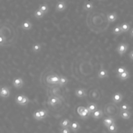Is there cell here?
<instances>
[{"label":"cell","instance_id":"36","mask_svg":"<svg viewBox=\"0 0 133 133\" xmlns=\"http://www.w3.org/2000/svg\"><path fill=\"white\" fill-rule=\"evenodd\" d=\"M6 42V38L4 36H3V35H1V42H0V44H1V45L2 46L3 45V43H5Z\"/></svg>","mask_w":133,"mask_h":133},{"label":"cell","instance_id":"28","mask_svg":"<svg viewBox=\"0 0 133 133\" xmlns=\"http://www.w3.org/2000/svg\"><path fill=\"white\" fill-rule=\"evenodd\" d=\"M33 118H34L35 120H36V121H42V117H41V114H40L39 110H37L33 112Z\"/></svg>","mask_w":133,"mask_h":133},{"label":"cell","instance_id":"35","mask_svg":"<svg viewBox=\"0 0 133 133\" xmlns=\"http://www.w3.org/2000/svg\"><path fill=\"white\" fill-rule=\"evenodd\" d=\"M84 108H85V107H83V106H79L77 107V112L78 113V114H79L81 112H82L84 110Z\"/></svg>","mask_w":133,"mask_h":133},{"label":"cell","instance_id":"13","mask_svg":"<svg viewBox=\"0 0 133 133\" xmlns=\"http://www.w3.org/2000/svg\"><path fill=\"white\" fill-rule=\"evenodd\" d=\"M102 123H103V124L104 125V126H105L106 127H107L109 126H110V125H111L112 124L115 123V119L111 116L105 117L103 118Z\"/></svg>","mask_w":133,"mask_h":133},{"label":"cell","instance_id":"2","mask_svg":"<svg viewBox=\"0 0 133 133\" xmlns=\"http://www.w3.org/2000/svg\"><path fill=\"white\" fill-rule=\"evenodd\" d=\"M60 76L57 74L49 75L46 77V81L48 83L51 84H58L59 83Z\"/></svg>","mask_w":133,"mask_h":133},{"label":"cell","instance_id":"19","mask_svg":"<svg viewBox=\"0 0 133 133\" xmlns=\"http://www.w3.org/2000/svg\"><path fill=\"white\" fill-rule=\"evenodd\" d=\"M112 33L115 35H119L123 33L121 26V24H117L113 28L112 30Z\"/></svg>","mask_w":133,"mask_h":133},{"label":"cell","instance_id":"9","mask_svg":"<svg viewBox=\"0 0 133 133\" xmlns=\"http://www.w3.org/2000/svg\"><path fill=\"white\" fill-rule=\"evenodd\" d=\"M116 76L117 78H118L120 81H124L130 78V73L128 70L119 74H116Z\"/></svg>","mask_w":133,"mask_h":133},{"label":"cell","instance_id":"39","mask_svg":"<svg viewBox=\"0 0 133 133\" xmlns=\"http://www.w3.org/2000/svg\"><path fill=\"white\" fill-rule=\"evenodd\" d=\"M130 132L133 133V126H132V127L131 128V129H130Z\"/></svg>","mask_w":133,"mask_h":133},{"label":"cell","instance_id":"24","mask_svg":"<svg viewBox=\"0 0 133 133\" xmlns=\"http://www.w3.org/2000/svg\"><path fill=\"white\" fill-rule=\"evenodd\" d=\"M60 80H59V85L60 86H63L65 85H66L68 83V78L62 75H60Z\"/></svg>","mask_w":133,"mask_h":133},{"label":"cell","instance_id":"15","mask_svg":"<svg viewBox=\"0 0 133 133\" xmlns=\"http://www.w3.org/2000/svg\"><path fill=\"white\" fill-rule=\"evenodd\" d=\"M117 14L116 12H112L107 14V18L109 22L112 23L115 22L117 19Z\"/></svg>","mask_w":133,"mask_h":133},{"label":"cell","instance_id":"8","mask_svg":"<svg viewBox=\"0 0 133 133\" xmlns=\"http://www.w3.org/2000/svg\"><path fill=\"white\" fill-rule=\"evenodd\" d=\"M66 8V4L65 2H58L55 6V10L56 12H62Z\"/></svg>","mask_w":133,"mask_h":133},{"label":"cell","instance_id":"33","mask_svg":"<svg viewBox=\"0 0 133 133\" xmlns=\"http://www.w3.org/2000/svg\"><path fill=\"white\" fill-rule=\"evenodd\" d=\"M59 131L60 133H70L72 131L70 127H60L59 128Z\"/></svg>","mask_w":133,"mask_h":133},{"label":"cell","instance_id":"18","mask_svg":"<svg viewBox=\"0 0 133 133\" xmlns=\"http://www.w3.org/2000/svg\"><path fill=\"white\" fill-rule=\"evenodd\" d=\"M71 122L68 118L62 119L59 122V125L61 127H70Z\"/></svg>","mask_w":133,"mask_h":133},{"label":"cell","instance_id":"30","mask_svg":"<svg viewBox=\"0 0 133 133\" xmlns=\"http://www.w3.org/2000/svg\"><path fill=\"white\" fill-rule=\"evenodd\" d=\"M39 113H40L42 120L46 118L48 116V112L46 110L42 109H39Z\"/></svg>","mask_w":133,"mask_h":133},{"label":"cell","instance_id":"7","mask_svg":"<svg viewBox=\"0 0 133 133\" xmlns=\"http://www.w3.org/2000/svg\"><path fill=\"white\" fill-rule=\"evenodd\" d=\"M75 95L79 98H85L87 96L86 90L83 88H77L75 90Z\"/></svg>","mask_w":133,"mask_h":133},{"label":"cell","instance_id":"25","mask_svg":"<svg viewBox=\"0 0 133 133\" xmlns=\"http://www.w3.org/2000/svg\"><path fill=\"white\" fill-rule=\"evenodd\" d=\"M107 128V129H108V130L109 132H112V133L116 132L117 131V130H118L117 126L116 125L115 123H114L112 124L111 125H110V126H109Z\"/></svg>","mask_w":133,"mask_h":133},{"label":"cell","instance_id":"6","mask_svg":"<svg viewBox=\"0 0 133 133\" xmlns=\"http://www.w3.org/2000/svg\"><path fill=\"white\" fill-rule=\"evenodd\" d=\"M61 102V100L57 96H51L48 99L47 103L51 106H55Z\"/></svg>","mask_w":133,"mask_h":133},{"label":"cell","instance_id":"16","mask_svg":"<svg viewBox=\"0 0 133 133\" xmlns=\"http://www.w3.org/2000/svg\"><path fill=\"white\" fill-rule=\"evenodd\" d=\"M91 116L95 119H99L103 116V112L101 109H97L91 113Z\"/></svg>","mask_w":133,"mask_h":133},{"label":"cell","instance_id":"32","mask_svg":"<svg viewBox=\"0 0 133 133\" xmlns=\"http://www.w3.org/2000/svg\"><path fill=\"white\" fill-rule=\"evenodd\" d=\"M29 102H30L29 98L26 96L25 95L22 101H21V102L20 103L19 105L21 106H26L29 104Z\"/></svg>","mask_w":133,"mask_h":133},{"label":"cell","instance_id":"38","mask_svg":"<svg viewBox=\"0 0 133 133\" xmlns=\"http://www.w3.org/2000/svg\"><path fill=\"white\" fill-rule=\"evenodd\" d=\"M129 34L131 37H133V28H132L129 32Z\"/></svg>","mask_w":133,"mask_h":133},{"label":"cell","instance_id":"27","mask_svg":"<svg viewBox=\"0 0 133 133\" xmlns=\"http://www.w3.org/2000/svg\"><path fill=\"white\" fill-rule=\"evenodd\" d=\"M121 26L123 33L128 32L130 29V24L127 22H123L121 24Z\"/></svg>","mask_w":133,"mask_h":133},{"label":"cell","instance_id":"11","mask_svg":"<svg viewBox=\"0 0 133 133\" xmlns=\"http://www.w3.org/2000/svg\"><path fill=\"white\" fill-rule=\"evenodd\" d=\"M109 77V72L107 69L101 67L98 72V77L99 78H104Z\"/></svg>","mask_w":133,"mask_h":133},{"label":"cell","instance_id":"37","mask_svg":"<svg viewBox=\"0 0 133 133\" xmlns=\"http://www.w3.org/2000/svg\"><path fill=\"white\" fill-rule=\"evenodd\" d=\"M128 56H129V58H130L131 60H133V50H132L129 53Z\"/></svg>","mask_w":133,"mask_h":133},{"label":"cell","instance_id":"14","mask_svg":"<svg viewBox=\"0 0 133 133\" xmlns=\"http://www.w3.org/2000/svg\"><path fill=\"white\" fill-rule=\"evenodd\" d=\"M119 116L124 119H129L130 118L132 113L130 111H121L119 112Z\"/></svg>","mask_w":133,"mask_h":133},{"label":"cell","instance_id":"5","mask_svg":"<svg viewBox=\"0 0 133 133\" xmlns=\"http://www.w3.org/2000/svg\"><path fill=\"white\" fill-rule=\"evenodd\" d=\"M124 98L123 95L120 92H116L112 96V100L114 103H120Z\"/></svg>","mask_w":133,"mask_h":133},{"label":"cell","instance_id":"12","mask_svg":"<svg viewBox=\"0 0 133 133\" xmlns=\"http://www.w3.org/2000/svg\"><path fill=\"white\" fill-rule=\"evenodd\" d=\"M70 128L73 132H76L81 129V126L78 122L77 121L71 122Z\"/></svg>","mask_w":133,"mask_h":133},{"label":"cell","instance_id":"1","mask_svg":"<svg viewBox=\"0 0 133 133\" xmlns=\"http://www.w3.org/2000/svg\"><path fill=\"white\" fill-rule=\"evenodd\" d=\"M128 48L129 44L128 43L121 42L118 44L116 50L120 56H123L126 52Z\"/></svg>","mask_w":133,"mask_h":133},{"label":"cell","instance_id":"3","mask_svg":"<svg viewBox=\"0 0 133 133\" xmlns=\"http://www.w3.org/2000/svg\"><path fill=\"white\" fill-rule=\"evenodd\" d=\"M12 85L16 89H21L24 85L23 79L20 77H15L12 80Z\"/></svg>","mask_w":133,"mask_h":133},{"label":"cell","instance_id":"26","mask_svg":"<svg viewBox=\"0 0 133 133\" xmlns=\"http://www.w3.org/2000/svg\"><path fill=\"white\" fill-rule=\"evenodd\" d=\"M119 109L121 111H130L131 109V107L127 103H123L119 105Z\"/></svg>","mask_w":133,"mask_h":133},{"label":"cell","instance_id":"17","mask_svg":"<svg viewBox=\"0 0 133 133\" xmlns=\"http://www.w3.org/2000/svg\"><path fill=\"white\" fill-rule=\"evenodd\" d=\"M94 7V4L92 2L86 1L84 3L83 6V8L84 11H90L93 9Z\"/></svg>","mask_w":133,"mask_h":133},{"label":"cell","instance_id":"22","mask_svg":"<svg viewBox=\"0 0 133 133\" xmlns=\"http://www.w3.org/2000/svg\"><path fill=\"white\" fill-rule=\"evenodd\" d=\"M86 107L88 109V110L90 111L91 113L93 112L94 111L98 109L97 104L94 102H88L87 103Z\"/></svg>","mask_w":133,"mask_h":133},{"label":"cell","instance_id":"29","mask_svg":"<svg viewBox=\"0 0 133 133\" xmlns=\"http://www.w3.org/2000/svg\"><path fill=\"white\" fill-rule=\"evenodd\" d=\"M24 95L23 94H18L16 95V97H15V102L17 104H20V103L21 102V101H22L24 97Z\"/></svg>","mask_w":133,"mask_h":133},{"label":"cell","instance_id":"10","mask_svg":"<svg viewBox=\"0 0 133 133\" xmlns=\"http://www.w3.org/2000/svg\"><path fill=\"white\" fill-rule=\"evenodd\" d=\"M21 27L23 30L29 31L32 29L33 27V24L30 21L26 20L22 22L21 24Z\"/></svg>","mask_w":133,"mask_h":133},{"label":"cell","instance_id":"4","mask_svg":"<svg viewBox=\"0 0 133 133\" xmlns=\"http://www.w3.org/2000/svg\"><path fill=\"white\" fill-rule=\"evenodd\" d=\"M10 94V88L7 86H3L1 88V97L3 98H8Z\"/></svg>","mask_w":133,"mask_h":133},{"label":"cell","instance_id":"20","mask_svg":"<svg viewBox=\"0 0 133 133\" xmlns=\"http://www.w3.org/2000/svg\"><path fill=\"white\" fill-rule=\"evenodd\" d=\"M42 45L39 43H34L32 46V50L34 53H38L42 50Z\"/></svg>","mask_w":133,"mask_h":133},{"label":"cell","instance_id":"40","mask_svg":"<svg viewBox=\"0 0 133 133\" xmlns=\"http://www.w3.org/2000/svg\"><path fill=\"white\" fill-rule=\"evenodd\" d=\"M98 1H103V0H98Z\"/></svg>","mask_w":133,"mask_h":133},{"label":"cell","instance_id":"31","mask_svg":"<svg viewBox=\"0 0 133 133\" xmlns=\"http://www.w3.org/2000/svg\"><path fill=\"white\" fill-rule=\"evenodd\" d=\"M128 70L127 69V68H126V66H119L118 67H117L115 70V72L116 74H119V73H122Z\"/></svg>","mask_w":133,"mask_h":133},{"label":"cell","instance_id":"21","mask_svg":"<svg viewBox=\"0 0 133 133\" xmlns=\"http://www.w3.org/2000/svg\"><path fill=\"white\" fill-rule=\"evenodd\" d=\"M45 14L42 12L41 10H39L38 8L36 9L34 13V17L37 19H41L44 17L45 16Z\"/></svg>","mask_w":133,"mask_h":133},{"label":"cell","instance_id":"34","mask_svg":"<svg viewBox=\"0 0 133 133\" xmlns=\"http://www.w3.org/2000/svg\"><path fill=\"white\" fill-rule=\"evenodd\" d=\"M78 115L80 116L81 118L82 119H87L90 116V115L88 114H87L84 110L82 112H81Z\"/></svg>","mask_w":133,"mask_h":133},{"label":"cell","instance_id":"23","mask_svg":"<svg viewBox=\"0 0 133 133\" xmlns=\"http://www.w3.org/2000/svg\"><path fill=\"white\" fill-rule=\"evenodd\" d=\"M38 8L39 10H41L42 12H43L45 15L48 12L49 10V6L46 3H44L39 5Z\"/></svg>","mask_w":133,"mask_h":133}]
</instances>
